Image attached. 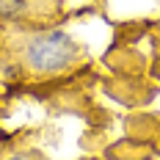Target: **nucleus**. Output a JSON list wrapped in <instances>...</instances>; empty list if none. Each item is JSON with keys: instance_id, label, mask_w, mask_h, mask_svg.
<instances>
[{"instance_id": "obj_3", "label": "nucleus", "mask_w": 160, "mask_h": 160, "mask_svg": "<svg viewBox=\"0 0 160 160\" xmlns=\"http://www.w3.org/2000/svg\"><path fill=\"white\" fill-rule=\"evenodd\" d=\"M6 160H44L42 155H36V152H17V155H11V158Z\"/></svg>"}, {"instance_id": "obj_2", "label": "nucleus", "mask_w": 160, "mask_h": 160, "mask_svg": "<svg viewBox=\"0 0 160 160\" xmlns=\"http://www.w3.org/2000/svg\"><path fill=\"white\" fill-rule=\"evenodd\" d=\"M31 6V0H0V17L3 19H14V17L25 14Z\"/></svg>"}, {"instance_id": "obj_1", "label": "nucleus", "mask_w": 160, "mask_h": 160, "mask_svg": "<svg viewBox=\"0 0 160 160\" xmlns=\"http://www.w3.org/2000/svg\"><path fill=\"white\" fill-rule=\"evenodd\" d=\"M80 55H83L80 44L69 33H61V31H47V33H39V36H31L25 50H22L25 66L36 75L69 72L80 61Z\"/></svg>"}]
</instances>
